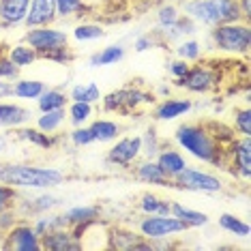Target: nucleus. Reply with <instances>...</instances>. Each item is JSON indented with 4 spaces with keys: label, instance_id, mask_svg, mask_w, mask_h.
Here are the masks:
<instances>
[{
    "label": "nucleus",
    "instance_id": "30",
    "mask_svg": "<svg viewBox=\"0 0 251 251\" xmlns=\"http://www.w3.org/2000/svg\"><path fill=\"white\" fill-rule=\"evenodd\" d=\"M32 227H35V232L39 236H43V234L60 230V227H69V224H67L65 215H52V210H50V213L39 215L37 219L32 221Z\"/></svg>",
    "mask_w": 251,
    "mask_h": 251
},
{
    "label": "nucleus",
    "instance_id": "5",
    "mask_svg": "<svg viewBox=\"0 0 251 251\" xmlns=\"http://www.w3.org/2000/svg\"><path fill=\"white\" fill-rule=\"evenodd\" d=\"M138 230L146 241H165V238L187 232L189 227L174 215H144V219L138 224Z\"/></svg>",
    "mask_w": 251,
    "mask_h": 251
},
{
    "label": "nucleus",
    "instance_id": "23",
    "mask_svg": "<svg viewBox=\"0 0 251 251\" xmlns=\"http://www.w3.org/2000/svg\"><path fill=\"white\" fill-rule=\"evenodd\" d=\"M67 123V107L60 110H50V112H41L37 116V129L45 131V133H58Z\"/></svg>",
    "mask_w": 251,
    "mask_h": 251
},
{
    "label": "nucleus",
    "instance_id": "15",
    "mask_svg": "<svg viewBox=\"0 0 251 251\" xmlns=\"http://www.w3.org/2000/svg\"><path fill=\"white\" fill-rule=\"evenodd\" d=\"M32 116H35V114L28 110V107L0 101V127L2 129H20L30 123Z\"/></svg>",
    "mask_w": 251,
    "mask_h": 251
},
{
    "label": "nucleus",
    "instance_id": "48",
    "mask_svg": "<svg viewBox=\"0 0 251 251\" xmlns=\"http://www.w3.org/2000/svg\"><path fill=\"white\" fill-rule=\"evenodd\" d=\"M236 4H238V11H241L243 20L249 22V15H251V0H236Z\"/></svg>",
    "mask_w": 251,
    "mask_h": 251
},
{
    "label": "nucleus",
    "instance_id": "17",
    "mask_svg": "<svg viewBox=\"0 0 251 251\" xmlns=\"http://www.w3.org/2000/svg\"><path fill=\"white\" fill-rule=\"evenodd\" d=\"M155 161L159 163V168L163 170V174L168 176L170 180L187 168L185 155H182L180 151H176V148H161V151L155 155Z\"/></svg>",
    "mask_w": 251,
    "mask_h": 251
},
{
    "label": "nucleus",
    "instance_id": "9",
    "mask_svg": "<svg viewBox=\"0 0 251 251\" xmlns=\"http://www.w3.org/2000/svg\"><path fill=\"white\" fill-rule=\"evenodd\" d=\"M4 249L13 251H41V236L35 232V227L26 221H18L9 232L2 234Z\"/></svg>",
    "mask_w": 251,
    "mask_h": 251
},
{
    "label": "nucleus",
    "instance_id": "28",
    "mask_svg": "<svg viewBox=\"0 0 251 251\" xmlns=\"http://www.w3.org/2000/svg\"><path fill=\"white\" fill-rule=\"evenodd\" d=\"M95 114V107L90 103H84V101H69L67 103V121H69L73 127H82L86 125Z\"/></svg>",
    "mask_w": 251,
    "mask_h": 251
},
{
    "label": "nucleus",
    "instance_id": "3",
    "mask_svg": "<svg viewBox=\"0 0 251 251\" xmlns=\"http://www.w3.org/2000/svg\"><path fill=\"white\" fill-rule=\"evenodd\" d=\"M182 15L198 26H219L226 22L243 20L236 0H187L182 4Z\"/></svg>",
    "mask_w": 251,
    "mask_h": 251
},
{
    "label": "nucleus",
    "instance_id": "11",
    "mask_svg": "<svg viewBox=\"0 0 251 251\" xmlns=\"http://www.w3.org/2000/svg\"><path fill=\"white\" fill-rule=\"evenodd\" d=\"M227 159L232 161V168L236 176L249 180L251 176V140L249 135H241L234 138L230 148H227Z\"/></svg>",
    "mask_w": 251,
    "mask_h": 251
},
{
    "label": "nucleus",
    "instance_id": "26",
    "mask_svg": "<svg viewBox=\"0 0 251 251\" xmlns=\"http://www.w3.org/2000/svg\"><path fill=\"white\" fill-rule=\"evenodd\" d=\"M103 93H101L99 84L97 82H84V84H75L69 90V101H84V103H99Z\"/></svg>",
    "mask_w": 251,
    "mask_h": 251
},
{
    "label": "nucleus",
    "instance_id": "8",
    "mask_svg": "<svg viewBox=\"0 0 251 251\" xmlns=\"http://www.w3.org/2000/svg\"><path fill=\"white\" fill-rule=\"evenodd\" d=\"M219 84V73H217L208 62H198L196 67H189L187 75L176 82V86H182L187 88L189 93H198V95H204V93H210V90L217 88Z\"/></svg>",
    "mask_w": 251,
    "mask_h": 251
},
{
    "label": "nucleus",
    "instance_id": "41",
    "mask_svg": "<svg viewBox=\"0 0 251 251\" xmlns=\"http://www.w3.org/2000/svg\"><path fill=\"white\" fill-rule=\"evenodd\" d=\"M20 67L13 65L7 54H0V79H7V82H15L20 77Z\"/></svg>",
    "mask_w": 251,
    "mask_h": 251
},
{
    "label": "nucleus",
    "instance_id": "51",
    "mask_svg": "<svg viewBox=\"0 0 251 251\" xmlns=\"http://www.w3.org/2000/svg\"><path fill=\"white\" fill-rule=\"evenodd\" d=\"M0 54H2V52H0Z\"/></svg>",
    "mask_w": 251,
    "mask_h": 251
},
{
    "label": "nucleus",
    "instance_id": "45",
    "mask_svg": "<svg viewBox=\"0 0 251 251\" xmlns=\"http://www.w3.org/2000/svg\"><path fill=\"white\" fill-rule=\"evenodd\" d=\"M15 200H18V193H15L13 187H9V185H4V182H0V210L13 206Z\"/></svg>",
    "mask_w": 251,
    "mask_h": 251
},
{
    "label": "nucleus",
    "instance_id": "18",
    "mask_svg": "<svg viewBox=\"0 0 251 251\" xmlns=\"http://www.w3.org/2000/svg\"><path fill=\"white\" fill-rule=\"evenodd\" d=\"M135 176L142 180V182H148V185H172V180L163 174V170L159 168V163L155 159H144L135 165Z\"/></svg>",
    "mask_w": 251,
    "mask_h": 251
},
{
    "label": "nucleus",
    "instance_id": "1",
    "mask_svg": "<svg viewBox=\"0 0 251 251\" xmlns=\"http://www.w3.org/2000/svg\"><path fill=\"white\" fill-rule=\"evenodd\" d=\"M174 142L191 157L208 165H226L227 163V148L219 142V135L213 133L206 125L185 123L176 129Z\"/></svg>",
    "mask_w": 251,
    "mask_h": 251
},
{
    "label": "nucleus",
    "instance_id": "29",
    "mask_svg": "<svg viewBox=\"0 0 251 251\" xmlns=\"http://www.w3.org/2000/svg\"><path fill=\"white\" fill-rule=\"evenodd\" d=\"M7 56L11 58L13 65L20 67V69H26V67L35 65V62L39 60V54L28 43H18V45H13V48H9Z\"/></svg>",
    "mask_w": 251,
    "mask_h": 251
},
{
    "label": "nucleus",
    "instance_id": "47",
    "mask_svg": "<svg viewBox=\"0 0 251 251\" xmlns=\"http://www.w3.org/2000/svg\"><path fill=\"white\" fill-rule=\"evenodd\" d=\"M9 97H13V82L0 79V99H9Z\"/></svg>",
    "mask_w": 251,
    "mask_h": 251
},
{
    "label": "nucleus",
    "instance_id": "42",
    "mask_svg": "<svg viewBox=\"0 0 251 251\" xmlns=\"http://www.w3.org/2000/svg\"><path fill=\"white\" fill-rule=\"evenodd\" d=\"M69 140L73 146H88L93 144V133H90V127L82 125V127H73V131L69 133Z\"/></svg>",
    "mask_w": 251,
    "mask_h": 251
},
{
    "label": "nucleus",
    "instance_id": "32",
    "mask_svg": "<svg viewBox=\"0 0 251 251\" xmlns=\"http://www.w3.org/2000/svg\"><path fill=\"white\" fill-rule=\"evenodd\" d=\"M219 226H221V230H226L227 234H234V236H238V238H247L251 234V227L247 221H243L241 217H236L232 213H221Z\"/></svg>",
    "mask_w": 251,
    "mask_h": 251
},
{
    "label": "nucleus",
    "instance_id": "31",
    "mask_svg": "<svg viewBox=\"0 0 251 251\" xmlns=\"http://www.w3.org/2000/svg\"><path fill=\"white\" fill-rule=\"evenodd\" d=\"M60 204V200L52 196V193H41V196H37V198H32L30 200V204H28V208L24 210V213H20L22 219H26L28 215H43V213H50V210H54L56 206Z\"/></svg>",
    "mask_w": 251,
    "mask_h": 251
},
{
    "label": "nucleus",
    "instance_id": "21",
    "mask_svg": "<svg viewBox=\"0 0 251 251\" xmlns=\"http://www.w3.org/2000/svg\"><path fill=\"white\" fill-rule=\"evenodd\" d=\"M18 138L28 142V144H32V146H37V148H43V151H50V148H54L56 142H58V140L54 138V133H45V131H41V129L26 127V125H24V127H20Z\"/></svg>",
    "mask_w": 251,
    "mask_h": 251
},
{
    "label": "nucleus",
    "instance_id": "4",
    "mask_svg": "<svg viewBox=\"0 0 251 251\" xmlns=\"http://www.w3.org/2000/svg\"><path fill=\"white\" fill-rule=\"evenodd\" d=\"M210 41L215 50L232 56H247L251 48V28L249 22H226L210 28Z\"/></svg>",
    "mask_w": 251,
    "mask_h": 251
},
{
    "label": "nucleus",
    "instance_id": "12",
    "mask_svg": "<svg viewBox=\"0 0 251 251\" xmlns=\"http://www.w3.org/2000/svg\"><path fill=\"white\" fill-rule=\"evenodd\" d=\"M58 20V11H56V0H30L28 4V13L24 20L26 28L37 26H50Z\"/></svg>",
    "mask_w": 251,
    "mask_h": 251
},
{
    "label": "nucleus",
    "instance_id": "7",
    "mask_svg": "<svg viewBox=\"0 0 251 251\" xmlns=\"http://www.w3.org/2000/svg\"><path fill=\"white\" fill-rule=\"evenodd\" d=\"M172 185L185 191H198V193H219L224 191V180L219 176L204 172L198 168H189L187 165L182 172H178L172 178Z\"/></svg>",
    "mask_w": 251,
    "mask_h": 251
},
{
    "label": "nucleus",
    "instance_id": "36",
    "mask_svg": "<svg viewBox=\"0 0 251 251\" xmlns=\"http://www.w3.org/2000/svg\"><path fill=\"white\" fill-rule=\"evenodd\" d=\"M180 11L174 7V4H163V7L157 9V26L159 28H170L174 26L176 22L180 20Z\"/></svg>",
    "mask_w": 251,
    "mask_h": 251
},
{
    "label": "nucleus",
    "instance_id": "6",
    "mask_svg": "<svg viewBox=\"0 0 251 251\" xmlns=\"http://www.w3.org/2000/svg\"><path fill=\"white\" fill-rule=\"evenodd\" d=\"M24 43H28L35 50L39 58H43L45 54L69 45V35L65 30H60V28H56L54 24L37 26V28H28V32L24 35Z\"/></svg>",
    "mask_w": 251,
    "mask_h": 251
},
{
    "label": "nucleus",
    "instance_id": "20",
    "mask_svg": "<svg viewBox=\"0 0 251 251\" xmlns=\"http://www.w3.org/2000/svg\"><path fill=\"white\" fill-rule=\"evenodd\" d=\"M170 215H174L176 219H180L187 227H202L208 224V215L200 213V210H193L189 206L180 202H170Z\"/></svg>",
    "mask_w": 251,
    "mask_h": 251
},
{
    "label": "nucleus",
    "instance_id": "49",
    "mask_svg": "<svg viewBox=\"0 0 251 251\" xmlns=\"http://www.w3.org/2000/svg\"><path fill=\"white\" fill-rule=\"evenodd\" d=\"M157 93H159V95H168V93H170V86H159Z\"/></svg>",
    "mask_w": 251,
    "mask_h": 251
},
{
    "label": "nucleus",
    "instance_id": "14",
    "mask_svg": "<svg viewBox=\"0 0 251 251\" xmlns=\"http://www.w3.org/2000/svg\"><path fill=\"white\" fill-rule=\"evenodd\" d=\"M30 0H0V28L22 26Z\"/></svg>",
    "mask_w": 251,
    "mask_h": 251
},
{
    "label": "nucleus",
    "instance_id": "13",
    "mask_svg": "<svg viewBox=\"0 0 251 251\" xmlns=\"http://www.w3.org/2000/svg\"><path fill=\"white\" fill-rule=\"evenodd\" d=\"M41 249L48 251H77L82 245L75 236H73L71 227H60V230L48 232L41 236Z\"/></svg>",
    "mask_w": 251,
    "mask_h": 251
},
{
    "label": "nucleus",
    "instance_id": "24",
    "mask_svg": "<svg viewBox=\"0 0 251 251\" xmlns=\"http://www.w3.org/2000/svg\"><path fill=\"white\" fill-rule=\"evenodd\" d=\"M125 58V45L123 43H112L107 48L99 50L90 56V67H110V65H116Z\"/></svg>",
    "mask_w": 251,
    "mask_h": 251
},
{
    "label": "nucleus",
    "instance_id": "10",
    "mask_svg": "<svg viewBox=\"0 0 251 251\" xmlns=\"http://www.w3.org/2000/svg\"><path fill=\"white\" fill-rule=\"evenodd\" d=\"M142 157V135L121 138L107 151V161L118 168H129Z\"/></svg>",
    "mask_w": 251,
    "mask_h": 251
},
{
    "label": "nucleus",
    "instance_id": "50",
    "mask_svg": "<svg viewBox=\"0 0 251 251\" xmlns=\"http://www.w3.org/2000/svg\"><path fill=\"white\" fill-rule=\"evenodd\" d=\"M2 151H7V140L0 138V152H2Z\"/></svg>",
    "mask_w": 251,
    "mask_h": 251
},
{
    "label": "nucleus",
    "instance_id": "40",
    "mask_svg": "<svg viewBox=\"0 0 251 251\" xmlns=\"http://www.w3.org/2000/svg\"><path fill=\"white\" fill-rule=\"evenodd\" d=\"M234 129L241 135H249L251 138V110L249 105H245L243 110L234 112Z\"/></svg>",
    "mask_w": 251,
    "mask_h": 251
},
{
    "label": "nucleus",
    "instance_id": "25",
    "mask_svg": "<svg viewBox=\"0 0 251 251\" xmlns=\"http://www.w3.org/2000/svg\"><path fill=\"white\" fill-rule=\"evenodd\" d=\"M69 103V95L62 88H45L43 95L37 99L39 112H50V110H60Z\"/></svg>",
    "mask_w": 251,
    "mask_h": 251
},
{
    "label": "nucleus",
    "instance_id": "46",
    "mask_svg": "<svg viewBox=\"0 0 251 251\" xmlns=\"http://www.w3.org/2000/svg\"><path fill=\"white\" fill-rule=\"evenodd\" d=\"M152 45H155V35H144V37H140V39H135V43H133V48H135V52H146V50H151Z\"/></svg>",
    "mask_w": 251,
    "mask_h": 251
},
{
    "label": "nucleus",
    "instance_id": "43",
    "mask_svg": "<svg viewBox=\"0 0 251 251\" xmlns=\"http://www.w3.org/2000/svg\"><path fill=\"white\" fill-rule=\"evenodd\" d=\"M189 62L187 60H182V58H176V60H170L168 62V71H170V75H172L174 82H178V79H182L187 75V71H189Z\"/></svg>",
    "mask_w": 251,
    "mask_h": 251
},
{
    "label": "nucleus",
    "instance_id": "2",
    "mask_svg": "<svg viewBox=\"0 0 251 251\" xmlns=\"http://www.w3.org/2000/svg\"><path fill=\"white\" fill-rule=\"evenodd\" d=\"M65 172L56 168H39L30 163H4L0 165V182L13 189H54L62 185Z\"/></svg>",
    "mask_w": 251,
    "mask_h": 251
},
{
    "label": "nucleus",
    "instance_id": "37",
    "mask_svg": "<svg viewBox=\"0 0 251 251\" xmlns=\"http://www.w3.org/2000/svg\"><path fill=\"white\" fill-rule=\"evenodd\" d=\"M159 151H161V140L157 138L155 129H148L146 135H142V155L146 159H155Z\"/></svg>",
    "mask_w": 251,
    "mask_h": 251
},
{
    "label": "nucleus",
    "instance_id": "33",
    "mask_svg": "<svg viewBox=\"0 0 251 251\" xmlns=\"http://www.w3.org/2000/svg\"><path fill=\"white\" fill-rule=\"evenodd\" d=\"M170 202L172 200H163L155 193H144L140 198V210L144 215H170Z\"/></svg>",
    "mask_w": 251,
    "mask_h": 251
},
{
    "label": "nucleus",
    "instance_id": "35",
    "mask_svg": "<svg viewBox=\"0 0 251 251\" xmlns=\"http://www.w3.org/2000/svg\"><path fill=\"white\" fill-rule=\"evenodd\" d=\"M176 56L187 62L200 60V56H202V45H200V41H196V39L178 41V45H176Z\"/></svg>",
    "mask_w": 251,
    "mask_h": 251
},
{
    "label": "nucleus",
    "instance_id": "27",
    "mask_svg": "<svg viewBox=\"0 0 251 251\" xmlns=\"http://www.w3.org/2000/svg\"><path fill=\"white\" fill-rule=\"evenodd\" d=\"M62 215H65V219H67V224H69V227L82 226V224H88V221H93V219H99V206L79 204V206L67 208Z\"/></svg>",
    "mask_w": 251,
    "mask_h": 251
},
{
    "label": "nucleus",
    "instance_id": "44",
    "mask_svg": "<svg viewBox=\"0 0 251 251\" xmlns=\"http://www.w3.org/2000/svg\"><path fill=\"white\" fill-rule=\"evenodd\" d=\"M43 58L45 60H52V62H58V65H67V62L73 60V52H71L69 45H65V48H58V50H54V52L45 54Z\"/></svg>",
    "mask_w": 251,
    "mask_h": 251
},
{
    "label": "nucleus",
    "instance_id": "34",
    "mask_svg": "<svg viewBox=\"0 0 251 251\" xmlns=\"http://www.w3.org/2000/svg\"><path fill=\"white\" fill-rule=\"evenodd\" d=\"M105 37L103 26L93 24V22H82L73 28V39L79 43H88V41H99V39Z\"/></svg>",
    "mask_w": 251,
    "mask_h": 251
},
{
    "label": "nucleus",
    "instance_id": "16",
    "mask_svg": "<svg viewBox=\"0 0 251 251\" xmlns=\"http://www.w3.org/2000/svg\"><path fill=\"white\" fill-rule=\"evenodd\" d=\"M191 110H193L191 99H163L155 107V118L161 123H168V121H176L180 116H187Z\"/></svg>",
    "mask_w": 251,
    "mask_h": 251
},
{
    "label": "nucleus",
    "instance_id": "39",
    "mask_svg": "<svg viewBox=\"0 0 251 251\" xmlns=\"http://www.w3.org/2000/svg\"><path fill=\"white\" fill-rule=\"evenodd\" d=\"M56 11L58 18H73L84 11V0H56Z\"/></svg>",
    "mask_w": 251,
    "mask_h": 251
},
{
    "label": "nucleus",
    "instance_id": "38",
    "mask_svg": "<svg viewBox=\"0 0 251 251\" xmlns=\"http://www.w3.org/2000/svg\"><path fill=\"white\" fill-rule=\"evenodd\" d=\"M101 103H103V110L105 112H121L125 114V88L121 90H112L110 95L101 97Z\"/></svg>",
    "mask_w": 251,
    "mask_h": 251
},
{
    "label": "nucleus",
    "instance_id": "22",
    "mask_svg": "<svg viewBox=\"0 0 251 251\" xmlns=\"http://www.w3.org/2000/svg\"><path fill=\"white\" fill-rule=\"evenodd\" d=\"M88 127L95 142H114L121 135V125L116 121H110V118H97Z\"/></svg>",
    "mask_w": 251,
    "mask_h": 251
},
{
    "label": "nucleus",
    "instance_id": "19",
    "mask_svg": "<svg viewBox=\"0 0 251 251\" xmlns=\"http://www.w3.org/2000/svg\"><path fill=\"white\" fill-rule=\"evenodd\" d=\"M48 84L41 79H28V77H18L13 82V97L22 101H37L43 95Z\"/></svg>",
    "mask_w": 251,
    "mask_h": 251
}]
</instances>
